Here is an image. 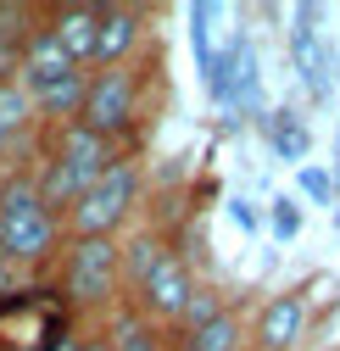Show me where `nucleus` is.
Listing matches in <instances>:
<instances>
[{"label": "nucleus", "mask_w": 340, "mask_h": 351, "mask_svg": "<svg viewBox=\"0 0 340 351\" xmlns=\"http://www.w3.org/2000/svg\"><path fill=\"white\" fill-rule=\"evenodd\" d=\"M190 290H195V274H190V262L179 256V251H167L156 268L129 290V313H140L145 324H156V329H173L179 324V313H184V301H190Z\"/></svg>", "instance_id": "obj_5"}, {"label": "nucleus", "mask_w": 340, "mask_h": 351, "mask_svg": "<svg viewBox=\"0 0 340 351\" xmlns=\"http://www.w3.org/2000/svg\"><path fill=\"white\" fill-rule=\"evenodd\" d=\"M73 62L62 56V45H56V34L45 28V23H34L28 28V39H23V73H17V84H34V78H51V73H67Z\"/></svg>", "instance_id": "obj_15"}, {"label": "nucleus", "mask_w": 340, "mask_h": 351, "mask_svg": "<svg viewBox=\"0 0 340 351\" xmlns=\"http://www.w3.org/2000/svg\"><path fill=\"white\" fill-rule=\"evenodd\" d=\"M307 324H313V301L302 290H279V295H268L257 306L245 340H251V351H290L295 340L307 335Z\"/></svg>", "instance_id": "obj_8"}, {"label": "nucleus", "mask_w": 340, "mask_h": 351, "mask_svg": "<svg viewBox=\"0 0 340 351\" xmlns=\"http://www.w3.org/2000/svg\"><path fill=\"white\" fill-rule=\"evenodd\" d=\"M28 184H34V195H39V206H45L56 223L67 217V206L78 201V190H84V179L78 173H67L62 162H51V156H39V167L28 173Z\"/></svg>", "instance_id": "obj_13"}, {"label": "nucleus", "mask_w": 340, "mask_h": 351, "mask_svg": "<svg viewBox=\"0 0 340 351\" xmlns=\"http://www.w3.org/2000/svg\"><path fill=\"white\" fill-rule=\"evenodd\" d=\"M28 128H34V106L23 95V84H0V134L23 140Z\"/></svg>", "instance_id": "obj_19"}, {"label": "nucleus", "mask_w": 340, "mask_h": 351, "mask_svg": "<svg viewBox=\"0 0 340 351\" xmlns=\"http://www.w3.org/2000/svg\"><path fill=\"white\" fill-rule=\"evenodd\" d=\"M39 23L56 34V45H62V56H67L73 67L90 73V62H95V23H101V6H84V0H73V6H51Z\"/></svg>", "instance_id": "obj_10"}, {"label": "nucleus", "mask_w": 340, "mask_h": 351, "mask_svg": "<svg viewBox=\"0 0 340 351\" xmlns=\"http://www.w3.org/2000/svg\"><path fill=\"white\" fill-rule=\"evenodd\" d=\"M134 201H140V173H134V162H117L78 190V201L62 217V234L67 240H117V229L134 217Z\"/></svg>", "instance_id": "obj_4"}, {"label": "nucleus", "mask_w": 340, "mask_h": 351, "mask_svg": "<svg viewBox=\"0 0 340 351\" xmlns=\"http://www.w3.org/2000/svg\"><path fill=\"white\" fill-rule=\"evenodd\" d=\"M167 251H173V245H167L156 229H140L129 245H117V279H123V290H134V285L156 268V262L167 256Z\"/></svg>", "instance_id": "obj_16"}, {"label": "nucleus", "mask_w": 340, "mask_h": 351, "mask_svg": "<svg viewBox=\"0 0 340 351\" xmlns=\"http://www.w3.org/2000/svg\"><path fill=\"white\" fill-rule=\"evenodd\" d=\"M206 95L218 106H229V112H263V62H257V45H251L240 28L229 34L218 78L206 84Z\"/></svg>", "instance_id": "obj_6"}, {"label": "nucleus", "mask_w": 340, "mask_h": 351, "mask_svg": "<svg viewBox=\"0 0 340 351\" xmlns=\"http://www.w3.org/2000/svg\"><path fill=\"white\" fill-rule=\"evenodd\" d=\"M62 223L39 206L34 184H28V167L0 173V256L23 262V268H45L62 251Z\"/></svg>", "instance_id": "obj_1"}, {"label": "nucleus", "mask_w": 340, "mask_h": 351, "mask_svg": "<svg viewBox=\"0 0 340 351\" xmlns=\"http://www.w3.org/2000/svg\"><path fill=\"white\" fill-rule=\"evenodd\" d=\"M263 223L274 229V240H295V234H302V201H295V195H274L268 212H263Z\"/></svg>", "instance_id": "obj_22"}, {"label": "nucleus", "mask_w": 340, "mask_h": 351, "mask_svg": "<svg viewBox=\"0 0 340 351\" xmlns=\"http://www.w3.org/2000/svg\"><path fill=\"white\" fill-rule=\"evenodd\" d=\"M117 240H62V274H56V301L73 313H112L117 295Z\"/></svg>", "instance_id": "obj_2"}, {"label": "nucleus", "mask_w": 340, "mask_h": 351, "mask_svg": "<svg viewBox=\"0 0 340 351\" xmlns=\"http://www.w3.org/2000/svg\"><path fill=\"white\" fill-rule=\"evenodd\" d=\"M78 351H112V346H106L101 329H90V335H78Z\"/></svg>", "instance_id": "obj_26"}, {"label": "nucleus", "mask_w": 340, "mask_h": 351, "mask_svg": "<svg viewBox=\"0 0 340 351\" xmlns=\"http://www.w3.org/2000/svg\"><path fill=\"white\" fill-rule=\"evenodd\" d=\"M28 290H34V268H23V262H12V256H0V306L17 301V295H28Z\"/></svg>", "instance_id": "obj_23"}, {"label": "nucleus", "mask_w": 340, "mask_h": 351, "mask_svg": "<svg viewBox=\"0 0 340 351\" xmlns=\"http://www.w3.org/2000/svg\"><path fill=\"white\" fill-rule=\"evenodd\" d=\"M12 156H17V140H12V134H0V173H12V167H17Z\"/></svg>", "instance_id": "obj_25"}, {"label": "nucleus", "mask_w": 340, "mask_h": 351, "mask_svg": "<svg viewBox=\"0 0 340 351\" xmlns=\"http://www.w3.org/2000/svg\"><path fill=\"white\" fill-rule=\"evenodd\" d=\"M268 140H274V156H279V162H295V167H302V162L313 156V128L295 117V112H274V117H268Z\"/></svg>", "instance_id": "obj_18"}, {"label": "nucleus", "mask_w": 340, "mask_h": 351, "mask_svg": "<svg viewBox=\"0 0 340 351\" xmlns=\"http://www.w3.org/2000/svg\"><path fill=\"white\" fill-rule=\"evenodd\" d=\"M173 351H245V324H240V313H218L195 335H179Z\"/></svg>", "instance_id": "obj_17"}, {"label": "nucleus", "mask_w": 340, "mask_h": 351, "mask_svg": "<svg viewBox=\"0 0 340 351\" xmlns=\"http://www.w3.org/2000/svg\"><path fill=\"white\" fill-rule=\"evenodd\" d=\"M229 223H234L240 234H257V229H263V212L251 206L245 195H234V201H229Z\"/></svg>", "instance_id": "obj_24"}, {"label": "nucleus", "mask_w": 340, "mask_h": 351, "mask_svg": "<svg viewBox=\"0 0 340 351\" xmlns=\"http://www.w3.org/2000/svg\"><path fill=\"white\" fill-rule=\"evenodd\" d=\"M140 95H145V67L140 62H123V67H95L84 73V101H78V117L90 134L101 140H129L134 123H140Z\"/></svg>", "instance_id": "obj_3"}, {"label": "nucleus", "mask_w": 340, "mask_h": 351, "mask_svg": "<svg viewBox=\"0 0 340 351\" xmlns=\"http://www.w3.org/2000/svg\"><path fill=\"white\" fill-rule=\"evenodd\" d=\"M245 351H251V346H245Z\"/></svg>", "instance_id": "obj_28"}, {"label": "nucleus", "mask_w": 340, "mask_h": 351, "mask_svg": "<svg viewBox=\"0 0 340 351\" xmlns=\"http://www.w3.org/2000/svg\"><path fill=\"white\" fill-rule=\"evenodd\" d=\"M167 351H173V346H167Z\"/></svg>", "instance_id": "obj_27"}, {"label": "nucleus", "mask_w": 340, "mask_h": 351, "mask_svg": "<svg viewBox=\"0 0 340 351\" xmlns=\"http://www.w3.org/2000/svg\"><path fill=\"white\" fill-rule=\"evenodd\" d=\"M218 313H229V306H223V295H218V290H206V285H195L173 329H179V335H195L201 324H212V318H218Z\"/></svg>", "instance_id": "obj_20"}, {"label": "nucleus", "mask_w": 340, "mask_h": 351, "mask_svg": "<svg viewBox=\"0 0 340 351\" xmlns=\"http://www.w3.org/2000/svg\"><path fill=\"white\" fill-rule=\"evenodd\" d=\"M295 190H302V201L335 212V167H324V162H302V167H295Z\"/></svg>", "instance_id": "obj_21"}, {"label": "nucleus", "mask_w": 340, "mask_h": 351, "mask_svg": "<svg viewBox=\"0 0 340 351\" xmlns=\"http://www.w3.org/2000/svg\"><path fill=\"white\" fill-rule=\"evenodd\" d=\"M290 67L302 73V84L318 101H329V90H335V51H329L324 34H290Z\"/></svg>", "instance_id": "obj_12"}, {"label": "nucleus", "mask_w": 340, "mask_h": 351, "mask_svg": "<svg viewBox=\"0 0 340 351\" xmlns=\"http://www.w3.org/2000/svg\"><path fill=\"white\" fill-rule=\"evenodd\" d=\"M101 335H106V346H112V351H167L162 329H156V324H145L140 313H129V306H123V301H117L112 313H106Z\"/></svg>", "instance_id": "obj_14"}, {"label": "nucleus", "mask_w": 340, "mask_h": 351, "mask_svg": "<svg viewBox=\"0 0 340 351\" xmlns=\"http://www.w3.org/2000/svg\"><path fill=\"white\" fill-rule=\"evenodd\" d=\"M145 45V12L140 6H101V23H95V67H123L134 62Z\"/></svg>", "instance_id": "obj_9"}, {"label": "nucleus", "mask_w": 340, "mask_h": 351, "mask_svg": "<svg viewBox=\"0 0 340 351\" xmlns=\"http://www.w3.org/2000/svg\"><path fill=\"white\" fill-rule=\"evenodd\" d=\"M229 17V6H218V0H201V6H190V51H195V73H201V84H212L218 78V62H223V45H229V34L218 28Z\"/></svg>", "instance_id": "obj_11"}, {"label": "nucleus", "mask_w": 340, "mask_h": 351, "mask_svg": "<svg viewBox=\"0 0 340 351\" xmlns=\"http://www.w3.org/2000/svg\"><path fill=\"white\" fill-rule=\"evenodd\" d=\"M39 156L62 162L67 173H78L84 184H90V179H101L106 167H117V162H123V151H117L112 140L90 134L84 123H51V128H45V145H39Z\"/></svg>", "instance_id": "obj_7"}]
</instances>
